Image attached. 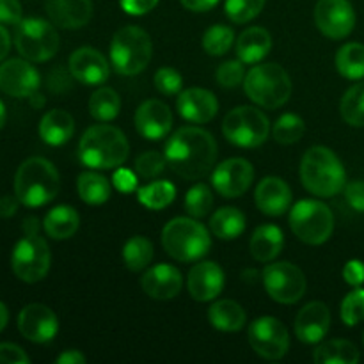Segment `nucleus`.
<instances>
[{
    "label": "nucleus",
    "instance_id": "f257e3e1",
    "mask_svg": "<svg viewBox=\"0 0 364 364\" xmlns=\"http://www.w3.org/2000/svg\"><path fill=\"white\" fill-rule=\"evenodd\" d=\"M167 166L185 180H201L217 160V141L210 132L198 127H183L166 144Z\"/></svg>",
    "mask_w": 364,
    "mask_h": 364
},
{
    "label": "nucleus",
    "instance_id": "f03ea898",
    "mask_svg": "<svg viewBox=\"0 0 364 364\" xmlns=\"http://www.w3.org/2000/svg\"><path fill=\"white\" fill-rule=\"evenodd\" d=\"M127 137L110 124H95L87 128L78 142V159L91 169H116L128 159Z\"/></svg>",
    "mask_w": 364,
    "mask_h": 364
},
{
    "label": "nucleus",
    "instance_id": "7ed1b4c3",
    "mask_svg": "<svg viewBox=\"0 0 364 364\" xmlns=\"http://www.w3.org/2000/svg\"><path fill=\"white\" fill-rule=\"evenodd\" d=\"M301 180L306 191L318 198H333L347 185V173L333 149L313 146L301 162Z\"/></svg>",
    "mask_w": 364,
    "mask_h": 364
},
{
    "label": "nucleus",
    "instance_id": "20e7f679",
    "mask_svg": "<svg viewBox=\"0 0 364 364\" xmlns=\"http://www.w3.org/2000/svg\"><path fill=\"white\" fill-rule=\"evenodd\" d=\"M60 180L55 166L41 156L27 159L14 174V196L28 208L48 205L59 194Z\"/></svg>",
    "mask_w": 364,
    "mask_h": 364
},
{
    "label": "nucleus",
    "instance_id": "39448f33",
    "mask_svg": "<svg viewBox=\"0 0 364 364\" xmlns=\"http://www.w3.org/2000/svg\"><path fill=\"white\" fill-rule=\"evenodd\" d=\"M162 245L167 255L176 262L191 263L210 251L212 238L208 230L198 219L176 217L169 220L162 231Z\"/></svg>",
    "mask_w": 364,
    "mask_h": 364
},
{
    "label": "nucleus",
    "instance_id": "423d86ee",
    "mask_svg": "<svg viewBox=\"0 0 364 364\" xmlns=\"http://www.w3.org/2000/svg\"><path fill=\"white\" fill-rule=\"evenodd\" d=\"M245 95L263 109H279L290 100L291 80L279 64H258L245 73Z\"/></svg>",
    "mask_w": 364,
    "mask_h": 364
},
{
    "label": "nucleus",
    "instance_id": "0eeeda50",
    "mask_svg": "<svg viewBox=\"0 0 364 364\" xmlns=\"http://www.w3.org/2000/svg\"><path fill=\"white\" fill-rule=\"evenodd\" d=\"M153 55V43L148 32L135 25L119 28L110 43L114 70L124 77H134L146 70Z\"/></svg>",
    "mask_w": 364,
    "mask_h": 364
},
{
    "label": "nucleus",
    "instance_id": "6e6552de",
    "mask_svg": "<svg viewBox=\"0 0 364 364\" xmlns=\"http://www.w3.org/2000/svg\"><path fill=\"white\" fill-rule=\"evenodd\" d=\"M290 228L295 237L309 245H322L334 231V215L331 208L315 199H302L291 208Z\"/></svg>",
    "mask_w": 364,
    "mask_h": 364
},
{
    "label": "nucleus",
    "instance_id": "1a4fd4ad",
    "mask_svg": "<svg viewBox=\"0 0 364 364\" xmlns=\"http://www.w3.org/2000/svg\"><path fill=\"white\" fill-rule=\"evenodd\" d=\"M14 46L23 59L31 63H45L59 50V34L50 21L27 18L16 25Z\"/></svg>",
    "mask_w": 364,
    "mask_h": 364
},
{
    "label": "nucleus",
    "instance_id": "9d476101",
    "mask_svg": "<svg viewBox=\"0 0 364 364\" xmlns=\"http://www.w3.org/2000/svg\"><path fill=\"white\" fill-rule=\"evenodd\" d=\"M223 134L238 148H258L269 139V117L255 107H237L224 117Z\"/></svg>",
    "mask_w": 364,
    "mask_h": 364
},
{
    "label": "nucleus",
    "instance_id": "9b49d317",
    "mask_svg": "<svg viewBox=\"0 0 364 364\" xmlns=\"http://www.w3.org/2000/svg\"><path fill=\"white\" fill-rule=\"evenodd\" d=\"M50 247L45 238L39 235H25L16 245H14L13 256H11V267L18 279L23 283H38L45 279L50 270Z\"/></svg>",
    "mask_w": 364,
    "mask_h": 364
},
{
    "label": "nucleus",
    "instance_id": "f8f14e48",
    "mask_svg": "<svg viewBox=\"0 0 364 364\" xmlns=\"http://www.w3.org/2000/svg\"><path fill=\"white\" fill-rule=\"evenodd\" d=\"M262 281L267 294L279 304H295L306 294V276L290 262L267 265L263 269Z\"/></svg>",
    "mask_w": 364,
    "mask_h": 364
},
{
    "label": "nucleus",
    "instance_id": "ddd939ff",
    "mask_svg": "<svg viewBox=\"0 0 364 364\" xmlns=\"http://www.w3.org/2000/svg\"><path fill=\"white\" fill-rule=\"evenodd\" d=\"M249 343L252 350L263 359L277 361L284 358L290 348V336L287 327L274 316H262L249 326Z\"/></svg>",
    "mask_w": 364,
    "mask_h": 364
},
{
    "label": "nucleus",
    "instance_id": "4468645a",
    "mask_svg": "<svg viewBox=\"0 0 364 364\" xmlns=\"http://www.w3.org/2000/svg\"><path fill=\"white\" fill-rule=\"evenodd\" d=\"M315 21L323 36L343 39L354 31L355 11L350 0H318L315 7Z\"/></svg>",
    "mask_w": 364,
    "mask_h": 364
},
{
    "label": "nucleus",
    "instance_id": "2eb2a0df",
    "mask_svg": "<svg viewBox=\"0 0 364 364\" xmlns=\"http://www.w3.org/2000/svg\"><path fill=\"white\" fill-rule=\"evenodd\" d=\"M255 180V167L245 159H228L215 167L212 174L213 188L223 198H240Z\"/></svg>",
    "mask_w": 364,
    "mask_h": 364
},
{
    "label": "nucleus",
    "instance_id": "dca6fc26",
    "mask_svg": "<svg viewBox=\"0 0 364 364\" xmlns=\"http://www.w3.org/2000/svg\"><path fill=\"white\" fill-rule=\"evenodd\" d=\"M41 78L27 59H9L0 64V91L13 98H31L38 92Z\"/></svg>",
    "mask_w": 364,
    "mask_h": 364
},
{
    "label": "nucleus",
    "instance_id": "f3484780",
    "mask_svg": "<svg viewBox=\"0 0 364 364\" xmlns=\"http://www.w3.org/2000/svg\"><path fill=\"white\" fill-rule=\"evenodd\" d=\"M18 331L32 343H48L59 331V320L48 306L28 304L18 315Z\"/></svg>",
    "mask_w": 364,
    "mask_h": 364
},
{
    "label": "nucleus",
    "instance_id": "a211bd4d",
    "mask_svg": "<svg viewBox=\"0 0 364 364\" xmlns=\"http://www.w3.org/2000/svg\"><path fill=\"white\" fill-rule=\"evenodd\" d=\"M68 66H70L71 77L85 85L103 84L110 75L109 60L91 46H82V48L75 50Z\"/></svg>",
    "mask_w": 364,
    "mask_h": 364
},
{
    "label": "nucleus",
    "instance_id": "6ab92c4d",
    "mask_svg": "<svg viewBox=\"0 0 364 364\" xmlns=\"http://www.w3.org/2000/svg\"><path fill=\"white\" fill-rule=\"evenodd\" d=\"M173 127V112L160 100H146L135 112V128L148 141L166 137Z\"/></svg>",
    "mask_w": 364,
    "mask_h": 364
},
{
    "label": "nucleus",
    "instance_id": "aec40b11",
    "mask_svg": "<svg viewBox=\"0 0 364 364\" xmlns=\"http://www.w3.org/2000/svg\"><path fill=\"white\" fill-rule=\"evenodd\" d=\"M224 270L215 262H203L188 272V294L194 301L208 302L219 297L224 288Z\"/></svg>",
    "mask_w": 364,
    "mask_h": 364
},
{
    "label": "nucleus",
    "instance_id": "412c9836",
    "mask_svg": "<svg viewBox=\"0 0 364 364\" xmlns=\"http://www.w3.org/2000/svg\"><path fill=\"white\" fill-rule=\"evenodd\" d=\"M331 327V311L323 302H309L295 318V334L306 345H315L326 338Z\"/></svg>",
    "mask_w": 364,
    "mask_h": 364
},
{
    "label": "nucleus",
    "instance_id": "4be33fe9",
    "mask_svg": "<svg viewBox=\"0 0 364 364\" xmlns=\"http://www.w3.org/2000/svg\"><path fill=\"white\" fill-rule=\"evenodd\" d=\"M141 287L148 297L156 299V301H169L181 291L183 277L176 267L160 263L146 270L141 279Z\"/></svg>",
    "mask_w": 364,
    "mask_h": 364
},
{
    "label": "nucleus",
    "instance_id": "5701e85b",
    "mask_svg": "<svg viewBox=\"0 0 364 364\" xmlns=\"http://www.w3.org/2000/svg\"><path fill=\"white\" fill-rule=\"evenodd\" d=\"M178 112L188 123H208L219 110V102L210 91L201 87L185 89L178 95Z\"/></svg>",
    "mask_w": 364,
    "mask_h": 364
},
{
    "label": "nucleus",
    "instance_id": "b1692460",
    "mask_svg": "<svg viewBox=\"0 0 364 364\" xmlns=\"http://www.w3.org/2000/svg\"><path fill=\"white\" fill-rule=\"evenodd\" d=\"M255 201L262 213L279 217L291 206V191L281 178L267 176L256 187Z\"/></svg>",
    "mask_w": 364,
    "mask_h": 364
},
{
    "label": "nucleus",
    "instance_id": "393cba45",
    "mask_svg": "<svg viewBox=\"0 0 364 364\" xmlns=\"http://www.w3.org/2000/svg\"><path fill=\"white\" fill-rule=\"evenodd\" d=\"M46 13L52 23L60 28H80L92 16L91 0H46Z\"/></svg>",
    "mask_w": 364,
    "mask_h": 364
},
{
    "label": "nucleus",
    "instance_id": "a878e982",
    "mask_svg": "<svg viewBox=\"0 0 364 364\" xmlns=\"http://www.w3.org/2000/svg\"><path fill=\"white\" fill-rule=\"evenodd\" d=\"M283 245L284 235L281 228L274 226V224H263V226L256 228L255 233H252L251 242H249V251L256 262L269 263L279 256V252L283 251Z\"/></svg>",
    "mask_w": 364,
    "mask_h": 364
},
{
    "label": "nucleus",
    "instance_id": "bb28decb",
    "mask_svg": "<svg viewBox=\"0 0 364 364\" xmlns=\"http://www.w3.org/2000/svg\"><path fill=\"white\" fill-rule=\"evenodd\" d=\"M75 121L70 112L63 109H53L41 117L39 137L50 146H63L73 137Z\"/></svg>",
    "mask_w": 364,
    "mask_h": 364
},
{
    "label": "nucleus",
    "instance_id": "cd10ccee",
    "mask_svg": "<svg viewBox=\"0 0 364 364\" xmlns=\"http://www.w3.org/2000/svg\"><path fill=\"white\" fill-rule=\"evenodd\" d=\"M272 48V38L263 27L245 28L237 39V55L244 64H256Z\"/></svg>",
    "mask_w": 364,
    "mask_h": 364
},
{
    "label": "nucleus",
    "instance_id": "c85d7f7f",
    "mask_svg": "<svg viewBox=\"0 0 364 364\" xmlns=\"http://www.w3.org/2000/svg\"><path fill=\"white\" fill-rule=\"evenodd\" d=\"M78 226H80V215L73 206L59 205L55 208L50 210L43 220V228H45L46 235L53 240H66L77 233Z\"/></svg>",
    "mask_w": 364,
    "mask_h": 364
},
{
    "label": "nucleus",
    "instance_id": "c756f323",
    "mask_svg": "<svg viewBox=\"0 0 364 364\" xmlns=\"http://www.w3.org/2000/svg\"><path fill=\"white\" fill-rule=\"evenodd\" d=\"M208 320L215 329L223 333H237L245 326L247 315L238 302L224 299L212 304V308L208 309Z\"/></svg>",
    "mask_w": 364,
    "mask_h": 364
},
{
    "label": "nucleus",
    "instance_id": "7c9ffc66",
    "mask_svg": "<svg viewBox=\"0 0 364 364\" xmlns=\"http://www.w3.org/2000/svg\"><path fill=\"white\" fill-rule=\"evenodd\" d=\"M210 230L220 240H235L245 230V215L235 206H224L212 215Z\"/></svg>",
    "mask_w": 364,
    "mask_h": 364
},
{
    "label": "nucleus",
    "instance_id": "2f4dec72",
    "mask_svg": "<svg viewBox=\"0 0 364 364\" xmlns=\"http://www.w3.org/2000/svg\"><path fill=\"white\" fill-rule=\"evenodd\" d=\"M313 361L316 364H355L359 363V350L347 340H331L316 348Z\"/></svg>",
    "mask_w": 364,
    "mask_h": 364
},
{
    "label": "nucleus",
    "instance_id": "473e14b6",
    "mask_svg": "<svg viewBox=\"0 0 364 364\" xmlns=\"http://www.w3.org/2000/svg\"><path fill=\"white\" fill-rule=\"evenodd\" d=\"M336 70L348 80H359L364 77V45L347 43L336 53Z\"/></svg>",
    "mask_w": 364,
    "mask_h": 364
},
{
    "label": "nucleus",
    "instance_id": "72a5a7b5",
    "mask_svg": "<svg viewBox=\"0 0 364 364\" xmlns=\"http://www.w3.org/2000/svg\"><path fill=\"white\" fill-rule=\"evenodd\" d=\"M78 196L87 205H103L110 198V183L98 173H82L77 181Z\"/></svg>",
    "mask_w": 364,
    "mask_h": 364
},
{
    "label": "nucleus",
    "instance_id": "f704fd0d",
    "mask_svg": "<svg viewBox=\"0 0 364 364\" xmlns=\"http://www.w3.org/2000/svg\"><path fill=\"white\" fill-rule=\"evenodd\" d=\"M119 110L121 98L112 87H100L89 98V112L96 121L107 123V121L116 119Z\"/></svg>",
    "mask_w": 364,
    "mask_h": 364
},
{
    "label": "nucleus",
    "instance_id": "c9c22d12",
    "mask_svg": "<svg viewBox=\"0 0 364 364\" xmlns=\"http://www.w3.org/2000/svg\"><path fill=\"white\" fill-rule=\"evenodd\" d=\"M137 198L141 205H144L148 210H164L176 198V187L171 181H153L139 188Z\"/></svg>",
    "mask_w": 364,
    "mask_h": 364
},
{
    "label": "nucleus",
    "instance_id": "e433bc0d",
    "mask_svg": "<svg viewBox=\"0 0 364 364\" xmlns=\"http://www.w3.org/2000/svg\"><path fill=\"white\" fill-rule=\"evenodd\" d=\"M153 244L146 237H132L127 244L123 245V262L128 270L132 272H141L151 263Z\"/></svg>",
    "mask_w": 364,
    "mask_h": 364
},
{
    "label": "nucleus",
    "instance_id": "4c0bfd02",
    "mask_svg": "<svg viewBox=\"0 0 364 364\" xmlns=\"http://www.w3.org/2000/svg\"><path fill=\"white\" fill-rule=\"evenodd\" d=\"M340 112L350 127H364V84H355L343 95Z\"/></svg>",
    "mask_w": 364,
    "mask_h": 364
},
{
    "label": "nucleus",
    "instance_id": "58836bf2",
    "mask_svg": "<svg viewBox=\"0 0 364 364\" xmlns=\"http://www.w3.org/2000/svg\"><path fill=\"white\" fill-rule=\"evenodd\" d=\"M306 132V124L302 121L301 116L297 114H283L279 119L276 121L272 128L274 139H276L279 144H295L302 139Z\"/></svg>",
    "mask_w": 364,
    "mask_h": 364
},
{
    "label": "nucleus",
    "instance_id": "ea45409f",
    "mask_svg": "<svg viewBox=\"0 0 364 364\" xmlns=\"http://www.w3.org/2000/svg\"><path fill=\"white\" fill-rule=\"evenodd\" d=\"M213 206L212 188L205 183H198L185 196V210L194 219H203L210 213Z\"/></svg>",
    "mask_w": 364,
    "mask_h": 364
},
{
    "label": "nucleus",
    "instance_id": "a19ab883",
    "mask_svg": "<svg viewBox=\"0 0 364 364\" xmlns=\"http://www.w3.org/2000/svg\"><path fill=\"white\" fill-rule=\"evenodd\" d=\"M235 32L226 25H213L203 36V48L210 55H224L233 46Z\"/></svg>",
    "mask_w": 364,
    "mask_h": 364
},
{
    "label": "nucleus",
    "instance_id": "79ce46f5",
    "mask_svg": "<svg viewBox=\"0 0 364 364\" xmlns=\"http://www.w3.org/2000/svg\"><path fill=\"white\" fill-rule=\"evenodd\" d=\"M265 7V0H226L224 11L235 23H247L255 20Z\"/></svg>",
    "mask_w": 364,
    "mask_h": 364
},
{
    "label": "nucleus",
    "instance_id": "37998d69",
    "mask_svg": "<svg viewBox=\"0 0 364 364\" xmlns=\"http://www.w3.org/2000/svg\"><path fill=\"white\" fill-rule=\"evenodd\" d=\"M341 320L345 326L354 327L364 320V290L355 288L341 302Z\"/></svg>",
    "mask_w": 364,
    "mask_h": 364
},
{
    "label": "nucleus",
    "instance_id": "c03bdc74",
    "mask_svg": "<svg viewBox=\"0 0 364 364\" xmlns=\"http://www.w3.org/2000/svg\"><path fill=\"white\" fill-rule=\"evenodd\" d=\"M215 78L217 84H219L220 87H238V85L244 84L245 80L244 63H242V60H226V63H223L217 68Z\"/></svg>",
    "mask_w": 364,
    "mask_h": 364
},
{
    "label": "nucleus",
    "instance_id": "a18cd8bd",
    "mask_svg": "<svg viewBox=\"0 0 364 364\" xmlns=\"http://www.w3.org/2000/svg\"><path fill=\"white\" fill-rule=\"evenodd\" d=\"M166 166V155H160L159 151H146L139 155L137 160H135V171H137L139 176L146 178V180H151V178L162 174Z\"/></svg>",
    "mask_w": 364,
    "mask_h": 364
},
{
    "label": "nucleus",
    "instance_id": "49530a36",
    "mask_svg": "<svg viewBox=\"0 0 364 364\" xmlns=\"http://www.w3.org/2000/svg\"><path fill=\"white\" fill-rule=\"evenodd\" d=\"M153 84H155L156 91L166 96L180 95L181 87H183V77L174 68L164 66L153 77Z\"/></svg>",
    "mask_w": 364,
    "mask_h": 364
},
{
    "label": "nucleus",
    "instance_id": "de8ad7c7",
    "mask_svg": "<svg viewBox=\"0 0 364 364\" xmlns=\"http://www.w3.org/2000/svg\"><path fill=\"white\" fill-rule=\"evenodd\" d=\"M345 199L352 210L364 213V181L355 180L345 185Z\"/></svg>",
    "mask_w": 364,
    "mask_h": 364
},
{
    "label": "nucleus",
    "instance_id": "09e8293b",
    "mask_svg": "<svg viewBox=\"0 0 364 364\" xmlns=\"http://www.w3.org/2000/svg\"><path fill=\"white\" fill-rule=\"evenodd\" d=\"M31 359L25 350L13 343H0V364H27Z\"/></svg>",
    "mask_w": 364,
    "mask_h": 364
},
{
    "label": "nucleus",
    "instance_id": "8fccbe9b",
    "mask_svg": "<svg viewBox=\"0 0 364 364\" xmlns=\"http://www.w3.org/2000/svg\"><path fill=\"white\" fill-rule=\"evenodd\" d=\"M21 21V4L18 0H0V23L18 25Z\"/></svg>",
    "mask_w": 364,
    "mask_h": 364
},
{
    "label": "nucleus",
    "instance_id": "3c124183",
    "mask_svg": "<svg viewBox=\"0 0 364 364\" xmlns=\"http://www.w3.org/2000/svg\"><path fill=\"white\" fill-rule=\"evenodd\" d=\"M112 183L117 191L128 194V192H134L135 188H137V176H135L130 169H123V167H119V169L114 173Z\"/></svg>",
    "mask_w": 364,
    "mask_h": 364
},
{
    "label": "nucleus",
    "instance_id": "603ef678",
    "mask_svg": "<svg viewBox=\"0 0 364 364\" xmlns=\"http://www.w3.org/2000/svg\"><path fill=\"white\" fill-rule=\"evenodd\" d=\"M343 279L350 287H361L364 283V263L359 259H350L343 269Z\"/></svg>",
    "mask_w": 364,
    "mask_h": 364
},
{
    "label": "nucleus",
    "instance_id": "864d4df0",
    "mask_svg": "<svg viewBox=\"0 0 364 364\" xmlns=\"http://www.w3.org/2000/svg\"><path fill=\"white\" fill-rule=\"evenodd\" d=\"M159 0H121V7L124 13L132 14V16H141V14L149 13L155 9Z\"/></svg>",
    "mask_w": 364,
    "mask_h": 364
},
{
    "label": "nucleus",
    "instance_id": "5fc2aeb1",
    "mask_svg": "<svg viewBox=\"0 0 364 364\" xmlns=\"http://www.w3.org/2000/svg\"><path fill=\"white\" fill-rule=\"evenodd\" d=\"M18 203H20V199H18L16 196H14V198L13 196H2V198H0V217H2V219L13 217L18 210Z\"/></svg>",
    "mask_w": 364,
    "mask_h": 364
},
{
    "label": "nucleus",
    "instance_id": "6e6d98bb",
    "mask_svg": "<svg viewBox=\"0 0 364 364\" xmlns=\"http://www.w3.org/2000/svg\"><path fill=\"white\" fill-rule=\"evenodd\" d=\"M180 2L183 4V7H187L188 11L205 13V11H210L212 7H215L219 0H180Z\"/></svg>",
    "mask_w": 364,
    "mask_h": 364
},
{
    "label": "nucleus",
    "instance_id": "4d7b16f0",
    "mask_svg": "<svg viewBox=\"0 0 364 364\" xmlns=\"http://www.w3.org/2000/svg\"><path fill=\"white\" fill-rule=\"evenodd\" d=\"M48 85H50V89H52V91H55V92H60V87H59V84H63L64 87H70V82H68V75L64 73L63 70H53L52 73H50V78H48Z\"/></svg>",
    "mask_w": 364,
    "mask_h": 364
},
{
    "label": "nucleus",
    "instance_id": "13d9d810",
    "mask_svg": "<svg viewBox=\"0 0 364 364\" xmlns=\"http://www.w3.org/2000/svg\"><path fill=\"white\" fill-rule=\"evenodd\" d=\"M55 363L59 364H84L85 355L80 354L78 350H66L55 359Z\"/></svg>",
    "mask_w": 364,
    "mask_h": 364
},
{
    "label": "nucleus",
    "instance_id": "bf43d9fd",
    "mask_svg": "<svg viewBox=\"0 0 364 364\" xmlns=\"http://www.w3.org/2000/svg\"><path fill=\"white\" fill-rule=\"evenodd\" d=\"M11 48V36L7 32V28L0 23V60L6 59V55L9 53Z\"/></svg>",
    "mask_w": 364,
    "mask_h": 364
},
{
    "label": "nucleus",
    "instance_id": "052dcab7",
    "mask_svg": "<svg viewBox=\"0 0 364 364\" xmlns=\"http://www.w3.org/2000/svg\"><path fill=\"white\" fill-rule=\"evenodd\" d=\"M39 231V220L36 217H28L23 223V233L25 235H38Z\"/></svg>",
    "mask_w": 364,
    "mask_h": 364
},
{
    "label": "nucleus",
    "instance_id": "680f3d73",
    "mask_svg": "<svg viewBox=\"0 0 364 364\" xmlns=\"http://www.w3.org/2000/svg\"><path fill=\"white\" fill-rule=\"evenodd\" d=\"M7 320H9V311H7V308H6V304H4V302H0V333L6 329Z\"/></svg>",
    "mask_w": 364,
    "mask_h": 364
},
{
    "label": "nucleus",
    "instance_id": "e2e57ef3",
    "mask_svg": "<svg viewBox=\"0 0 364 364\" xmlns=\"http://www.w3.org/2000/svg\"><path fill=\"white\" fill-rule=\"evenodd\" d=\"M6 117H7V112H6V105H4V102L0 100V130H2V127L6 124Z\"/></svg>",
    "mask_w": 364,
    "mask_h": 364
},
{
    "label": "nucleus",
    "instance_id": "0e129e2a",
    "mask_svg": "<svg viewBox=\"0 0 364 364\" xmlns=\"http://www.w3.org/2000/svg\"><path fill=\"white\" fill-rule=\"evenodd\" d=\"M31 103H32V105H34V107H41L43 103H45V100H43L41 96L38 95V92H34V95L31 96Z\"/></svg>",
    "mask_w": 364,
    "mask_h": 364
},
{
    "label": "nucleus",
    "instance_id": "69168bd1",
    "mask_svg": "<svg viewBox=\"0 0 364 364\" xmlns=\"http://www.w3.org/2000/svg\"><path fill=\"white\" fill-rule=\"evenodd\" d=\"M363 341H364V334H363Z\"/></svg>",
    "mask_w": 364,
    "mask_h": 364
}]
</instances>
